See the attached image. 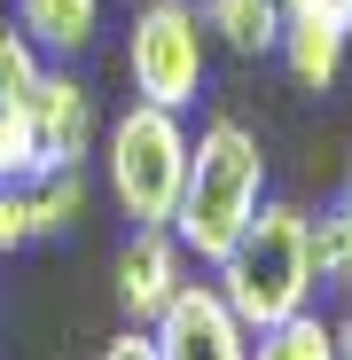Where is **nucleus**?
Returning <instances> with one entry per match:
<instances>
[{
  "instance_id": "nucleus-1",
  "label": "nucleus",
  "mask_w": 352,
  "mask_h": 360,
  "mask_svg": "<svg viewBox=\"0 0 352 360\" xmlns=\"http://www.w3.org/2000/svg\"><path fill=\"white\" fill-rule=\"evenodd\" d=\"M266 204V149L243 117H211V126L188 141V180H181V204H172V235L196 266H219L235 251Z\"/></svg>"
},
{
  "instance_id": "nucleus-2",
  "label": "nucleus",
  "mask_w": 352,
  "mask_h": 360,
  "mask_svg": "<svg viewBox=\"0 0 352 360\" xmlns=\"http://www.w3.org/2000/svg\"><path fill=\"white\" fill-rule=\"evenodd\" d=\"M219 297L235 314H243V329H282L313 314V290H321V259H313V212L298 204H259V219L235 235V251L211 266Z\"/></svg>"
},
{
  "instance_id": "nucleus-3",
  "label": "nucleus",
  "mask_w": 352,
  "mask_h": 360,
  "mask_svg": "<svg viewBox=\"0 0 352 360\" xmlns=\"http://www.w3.org/2000/svg\"><path fill=\"white\" fill-rule=\"evenodd\" d=\"M102 172H110V196H117V212L133 227H172V204H181V180H188L181 110L133 102L110 126V141H102Z\"/></svg>"
},
{
  "instance_id": "nucleus-4",
  "label": "nucleus",
  "mask_w": 352,
  "mask_h": 360,
  "mask_svg": "<svg viewBox=\"0 0 352 360\" xmlns=\"http://www.w3.org/2000/svg\"><path fill=\"white\" fill-rule=\"evenodd\" d=\"M211 71V24L196 0H133V32H126V79L133 102L157 110H188Z\"/></svg>"
},
{
  "instance_id": "nucleus-5",
  "label": "nucleus",
  "mask_w": 352,
  "mask_h": 360,
  "mask_svg": "<svg viewBox=\"0 0 352 360\" xmlns=\"http://www.w3.org/2000/svg\"><path fill=\"white\" fill-rule=\"evenodd\" d=\"M157 360H251L243 314L219 297V282H181V297L149 321Z\"/></svg>"
},
{
  "instance_id": "nucleus-6",
  "label": "nucleus",
  "mask_w": 352,
  "mask_h": 360,
  "mask_svg": "<svg viewBox=\"0 0 352 360\" xmlns=\"http://www.w3.org/2000/svg\"><path fill=\"white\" fill-rule=\"evenodd\" d=\"M188 282V251L172 227H133V243L117 251V306H126L133 329H149Z\"/></svg>"
},
{
  "instance_id": "nucleus-7",
  "label": "nucleus",
  "mask_w": 352,
  "mask_h": 360,
  "mask_svg": "<svg viewBox=\"0 0 352 360\" xmlns=\"http://www.w3.org/2000/svg\"><path fill=\"white\" fill-rule=\"evenodd\" d=\"M32 134H39V165H86L94 157V94L71 71H47L32 94Z\"/></svg>"
},
{
  "instance_id": "nucleus-8",
  "label": "nucleus",
  "mask_w": 352,
  "mask_h": 360,
  "mask_svg": "<svg viewBox=\"0 0 352 360\" xmlns=\"http://www.w3.org/2000/svg\"><path fill=\"white\" fill-rule=\"evenodd\" d=\"M16 32L39 55H79L102 32V0H16Z\"/></svg>"
},
{
  "instance_id": "nucleus-9",
  "label": "nucleus",
  "mask_w": 352,
  "mask_h": 360,
  "mask_svg": "<svg viewBox=\"0 0 352 360\" xmlns=\"http://www.w3.org/2000/svg\"><path fill=\"white\" fill-rule=\"evenodd\" d=\"M24 196H32V235L47 243V235H63L79 212H86V172L79 165H47L24 180Z\"/></svg>"
},
{
  "instance_id": "nucleus-10",
  "label": "nucleus",
  "mask_w": 352,
  "mask_h": 360,
  "mask_svg": "<svg viewBox=\"0 0 352 360\" xmlns=\"http://www.w3.org/2000/svg\"><path fill=\"white\" fill-rule=\"evenodd\" d=\"M251 360H337V329L321 314H298L282 329H259L251 337Z\"/></svg>"
},
{
  "instance_id": "nucleus-11",
  "label": "nucleus",
  "mask_w": 352,
  "mask_h": 360,
  "mask_svg": "<svg viewBox=\"0 0 352 360\" xmlns=\"http://www.w3.org/2000/svg\"><path fill=\"white\" fill-rule=\"evenodd\" d=\"M313 259H321V282L352 290V165H344V196L313 219Z\"/></svg>"
},
{
  "instance_id": "nucleus-12",
  "label": "nucleus",
  "mask_w": 352,
  "mask_h": 360,
  "mask_svg": "<svg viewBox=\"0 0 352 360\" xmlns=\"http://www.w3.org/2000/svg\"><path fill=\"white\" fill-rule=\"evenodd\" d=\"M39 79H47V63H39V47H32L24 32H0V110H32Z\"/></svg>"
},
{
  "instance_id": "nucleus-13",
  "label": "nucleus",
  "mask_w": 352,
  "mask_h": 360,
  "mask_svg": "<svg viewBox=\"0 0 352 360\" xmlns=\"http://www.w3.org/2000/svg\"><path fill=\"white\" fill-rule=\"evenodd\" d=\"M39 165V134H32V110H0V188L8 180H32Z\"/></svg>"
},
{
  "instance_id": "nucleus-14",
  "label": "nucleus",
  "mask_w": 352,
  "mask_h": 360,
  "mask_svg": "<svg viewBox=\"0 0 352 360\" xmlns=\"http://www.w3.org/2000/svg\"><path fill=\"white\" fill-rule=\"evenodd\" d=\"M282 32H329V39H352V0H282Z\"/></svg>"
},
{
  "instance_id": "nucleus-15",
  "label": "nucleus",
  "mask_w": 352,
  "mask_h": 360,
  "mask_svg": "<svg viewBox=\"0 0 352 360\" xmlns=\"http://www.w3.org/2000/svg\"><path fill=\"white\" fill-rule=\"evenodd\" d=\"M24 243H39L32 235V196H24V180H8V188H0V259L24 251Z\"/></svg>"
},
{
  "instance_id": "nucleus-16",
  "label": "nucleus",
  "mask_w": 352,
  "mask_h": 360,
  "mask_svg": "<svg viewBox=\"0 0 352 360\" xmlns=\"http://www.w3.org/2000/svg\"><path fill=\"white\" fill-rule=\"evenodd\" d=\"M102 360H157V337H149V329H133V321H126V329H117V337H110V345H102Z\"/></svg>"
},
{
  "instance_id": "nucleus-17",
  "label": "nucleus",
  "mask_w": 352,
  "mask_h": 360,
  "mask_svg": "<svg viewBox=\"0 0 352 360\" xmlns=\"http://www.w3.org/2000/svg\"><path fill=\"white\" fill-rule=\"evenodd\" d=\"M337 360H352V321H337Z\"/></svg>"
}]
</instances>
